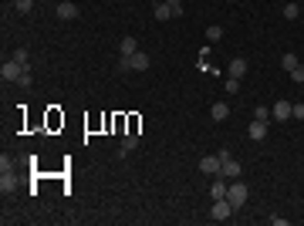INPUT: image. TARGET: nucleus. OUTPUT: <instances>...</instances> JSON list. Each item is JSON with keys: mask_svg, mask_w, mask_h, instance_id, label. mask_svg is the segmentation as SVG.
Here are the masks:
<instances>
[{"mask_svg": "<svg viewBox=\"0 0 304 226\" xmlns=\"http://www.w3.org/2000/svg\"><path fill=\"white\" fill-rule=\"evenodd\" d=\"M17 85H20V88H27V85H31V64H24V75H20Z\"/></svg>", "mask_w": 304, "mask_h": 226, "instance_id": "nucleus-25", "label": "nucleus"}, {"mask_svg": "<svg viewBox=\"0 0 304 226\" xmlns=\"http://www.w3.org/2000/svg\"><path fill=\"white\" fill-rule=\"evenodd\" d=\"M227 199H230V206H233V209H240L244 203H247V186H244L240 179H233L230 189H227Z\"/></svg>", "mask_w": 304, "mask_h": 226, "instance_id": "nucleus-1", "label": "nucleus"}, {"mask_svg": "<svg viewBox=\"0 0 304 226\" xmlns=\"http://www.w3.org/2000/svg\"><path fill=\"white\" fill-rule=\"evenodd\" d=\"M135 51H139V41L135 38H122L118 41V57H132Z\"/></svg>", "mask_w": 304, "mask_h": 226, "instance_id": "nucleus-8", "label": "nucleus"}, {"mask_svg": "<svg viewBox=\"0 0 304 226\" xmlns=\"http://www.w3.org/2000/svg\"><path fill=\"white\" fill-rule=\"evenodd\" d=\"M244 75H247V61H244V57H233V61H230V78L240 81Z\"/></svg>", "mask_w": 304, "mask_h": 226, "instance_id": "nucleus-13", "label": "nucleus"}, {"mask_svg": "<svg viewBox=\"0 0 304 226\" xmlns=\"http://www.w3.org/2000/svg\"><path fill=\"white\" fill-rule=\"evenodd\" d=\"M135 145H139V135H135V132H125V135H122V149H118V155L125 159V155H129Z\"/></svg>", "mask_w": 304, "mask_h": 226, "instance_id": "nucleus-11", "label": "nucleus"}, {"mask_svg": "<svg viewBox=\"0 0 304 226\" xmlns=\"http://www.w3.org/2000/svg\"><path fill=\"white\" fill-rule=\"evenodd\" d=\"M291 118H298V122H304V101H301V105H294V108H291Z\"/></svg>", "mask_w": 304, "mask_h": 226, "instance_id": "nucleus-27", "label": "nucleus"}, {"mask_svg": "<svg viewBox=\"0 0 304 226\" xmlns=\"http://www.w3.org/2000/svg\"><path fill=\"white\" fill-rule=\"evenodd\" d=\"M7 3H17V0H7Z\"/></svg>", "mask_w": 304, "mask_h": 226, "instance_id": "nucleus-30", "label": "nucleus"}, {"mask_svg": "<svg viewBox=\"0 0 304 226\" xmlns=\"http://www.w3.org/2000/svg\"><path fill=\"white\" fill-rule=\"evenodd\" d=\"M220 38H223V27H216V24H213V27H206V41H209V44H216Z\"/></svg>", "mask_w": 304, "mask_h": 226, "instance_id": "nucleus-18", "label": "nucleus"}, {"mask_svg": "<svg viewBox=\"0 0 304 226\" xmlns=\"http://www.w3.org/2000/svg\"><path fill=\"white\" fill-rule=\"evenodd\" d=\"M284 17L287 20H298V17H301V7H298V3H284Z\"/></svg>", "mask_w": 304, "mask_h": 226, "instance_id": "nucleus-17", "label": "nucleus"}, {"mask_svg": "<svg viewBox=\"0 0 304 226\" xmlns=\"http://www.w3.org/2000/svg\"><path fill=\"white\" fill-rule=\"evenodd\" d=\"M14 7H17L20 14H31V10H34V0H17Z\"/></svg>", "mask_w": 304, "mask_h": 226, "instance_id": "nucleus-22", "label": "nucleus"}, {"mask_svg": "<svg viewBox=\"0 0 304 226\" xmlns=\"http://www.w3.org/2000/svg\"><path fill=\"white\" fill-rule=\"evenodd\" d=\"M169 17H176V10L169 3H155V20H169Z\"/></svg>", "mask_w": 304, "mask_h": 226, "instance_id": "nucleus-16", "label": "nucleus"}, {"mask_svg": "<svg viewBox=\"0 0 304 226\" xmlns=\"http://www.w3.org/2000/svg\"><path fill=\"white\" fill-rule=\"evenodd\" d=\"M227 182H223V176H216L213 179V186H209V199H227Z\"/></svg>", "mask_w": 304, "mask_h": 226, "instance_id": "nucleus-9", "label": "nucleus"}, {"mask_svg": "<svg viewBox=\"0 0 304 226\" xmlns=\"http://www.w3.org/2000/svg\"><path fill=\"white\" fill-rule=\"evenodd\" d=\"M166 3H169L172 10H176V17H179V14H183V0H166Z\"/></svg>", "mask_w": 304, "mask_h": 226, "instance_id": "nucleus-29", "label": "nucleus"}, {"mask_svg": "<svg viewBox=\"0 0 304 226\" xmlns=\"http://www.w3.org/2000/svg\"><path fill=\"white\" fill-rule=\"evenodd\" d=\"M14 61L27 64V61H31V51H27V47H17V51H14Z\"/></svg>", "mask_w": 304, "mask_h": 226, "instance_id": "nucleus-21", "label": "nucleus"}, {"mask_svg": "<svg viewBox=\"0 0 304 226\" xmlns=\"http://www.w3.org/2000/svg\"><path fill=\"white\" fill-rule=\"evenodd\" d=\"M78 14H81V10H78V3H71V0H61V3H57V17L61 20H75Z\"/></svg>", "mask_w": 304, "mask_h": 226, "instance_id": "nucleus-5", "label": "nucleus"}, {"mask_svg": "<svg viewBox=\"0 0 304 226\" xmlns=\"http://www.w3.org/2000/svg\"><path fill=\"white\" fill-rule=\"evenodd\" d=\"M200 169L206 176H220V155H203L200 159Z\"/></svg>", "mask_w": 304, "mask_h": 226, "instance_id": "nucleus-6", "label": "nucleus"}, {"mask_svg": "<svg viewBox=\"0 0 304 226\" xmlns=\"http://www.w3.org/2000/svg\"><path fill=\"white\" fill-rule=\"evenodd\" d=\"M281 64H284V71H294V68H298V54H284Z\"/></svg>", "mask_w": 304, "mask_h": 226, "instance_id": "nucleus-20", "label": "nucleus"}, {"mask_svg": "<svg viewBox=\"0 0 304 226\" xmlns=\"http://www.w3.org/2000/svg\"><path fill=\"white\" fill-rule=\"evenodd\" d=\"M240 162H233L230 159V152H220V176H227V179H240Z\"/></svg>", "mask_w": 304, "mask_h": 226, "instance_id": "nucleus-2", "label": "nucleus"}, {"mask_svg": "<svg viewBox=\"0 0 304 226\" xmlns=\"http://www.w3.org/2000/svg\"><path fill=\"white\" fill-rule=\"evenodd\" d=\"M209 118H213V122H227L230 118V105L227 101H216V105L209 108Z\"/></svg>", "mask_w": 304, "mask_h": 226, "instance_id": "nucleus-10", "label": "nucleus"}, {"mask_svg": "<svg viewBox=\"0 0 304 226\" xmlns=\"http://www.w3.org/2000/svg\"><path fill=\"white\" fill-rule=\"evenodd\" d=\"M0 172H14V159L10 155H0Z\"/></svg>", "mask_w": 304, "mask_h": 226, "instance_id": "nucleus-23", "label": "nucleus"}, {"mask_svg": "<svg viewBox=\"0 0 304 226\" xmlns=\"http://www.w3.org/2000/svg\"><path fill=\"white\" fill-rule=\"evenodd\" d=\"M118 71L125 75V71H132V64H129V57H118Z\"/></svg>", "mask_w": 304, "mask_h": 226, "instance_id": "nucleus-28", "label": "nucleus"}, {"mask_svg": "<svg viewBox=\"0 0 304 226\" xmlns=\"http://www.w3.org/2000/svg\"><path fill=\"white\" fill-rule=\"evenodd\" d=\"M223 88H227L230 94H237V91H240V81H237V78H227V81H223Z\"/></svg>", "mask_w": 304, "mask_h": 226, "instance_id": "nucleus-24", "label": "nucleus"}, {"mask_svg": "<svg viewBox=\"0 0 304 226\" xmlns=\"http://www.w3.org/2000/svg\"><path fill=\"white\" fill-rule=\"evenodd\" d=\"M230 3H237V0H230Z\"/></svg>", "mask_w": 304, "mask_h": 226, "instance_id": "nucleus-31", "label": "nucleus"}, {"mask_svg": "<svg viewBox=\"0 0 304 226\" xmlns=\"http://www.w3.org/2000/svg\"><path fill=\"white\" fill-rule=\"evenodd\" d=\"M250 138H253V142L267 138V122H257V118H253V122H250Z\"/></svg>", "mask_w": 304, "mask_h": 226, "instance_id": "nucleus-15", "label": "nucleus"}, {"mask_svg": "<svg viewBox=\"0 0 304 226\" xmlns=\"http://www.w3.org/2000/svg\"><path fill=\"white\" fill-rule=\"evenodd\" d=\"M209 216L216 220V223H223L233 216V206H230V199H213V209H209Z\"/></svg>", "mask_w": 304, "mask_h": 226, "instance_id": "nucleus-4", "label": "nucleus"}, {"mask_svg": "<svg viewBox=\"0 0 304 226\" xmlns=\"http://www.w3.org/2000/svg\"><path fill=\"white\" fill-rule=\"evenodd\" d=\"M20 75H24V64H20V61H14V57L3 61V68H0V78H3V81H20Z\"/></svg>", "mask_w": 304, "mask_h": 226, "instance_id": "nucleus-3", "label": "nucleus"}, {"mask_svg": "<svg viewBox=\"0 0 304 226\" xmlns=\"http://www.w3.org/2000/svg\"><path fill=\"white\" fill-rule=\"evenodd\" d=\"M291 108H294L291 101H277V105L270 108V118H277V122H287V118H291Z\"/></svg>", "mask_w": 304, "mask_h": 226, "instance_id": "nucleus-7", "label": "nucleus"}, {"mask_svg": "<svg viewBox=\"0 0 304 226\" xmlns=\"http://www.w3.org/2000/svg\"><path fill=\"white\" fill-rule=\"evenodd\" d=\"M17 189V176L14 172H0V192L7 196V192H14Z\"/></svg>", "mask_w": 304, "mask_h": 226, "instance_id": "nucleus-12", "label": "nucleus"}, {"mask_svg": "<svg viewBox=\"0 0 304 226\" xmlns=\"http://www.w3.org/2000/svg\"><path fill=\"white\" fill-rule=\"evenodd\" d=\"M287 75L294 78V81H298V85H304V68H301V64H298V68H294V71H287Z\"/></svg>", "mask_w": 304, "mask_h": 226, "instance_id": "nucleus-26", "label": "nucleus"}, {"mask_svg": "<svg viewBox=\"0 0 304 226\" xmlns=\"http://www.w3.org/2000/svg\"><path fill=\"white\" fill-rule=\"evenodd\" d=\"M129 64H132V71H146V68H149V54H142V51H135V54L129 57Z\"/></svg>", "mask_w": 304, "mask_h": 226, "instance_id": "nucleus-14", "label": "nucleus"}, {"mask_svg": "<svg viewBox=\"0 0 304 226\" xmlns=\"http://www.w3.org/2000/svg\"><path fill=\"white\" fill-rule=\"evenodd\" d=\"M253 118H257V122H270V108H267V105H257V108H253Z\"/></svg>", "mask_w": 304, "mask_h": 226, "instance_id": "nucleus-19", "label": "nucleus"}]
</instances>
